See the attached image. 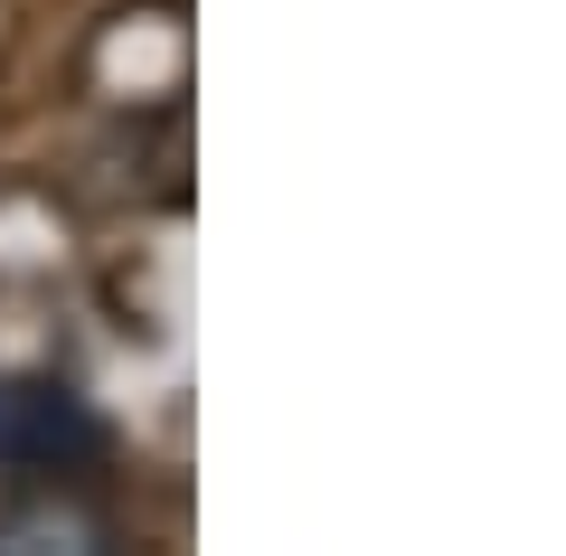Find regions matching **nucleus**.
<instances>
[{
	"instance_id": "f257e3e1",
	"label": "nucleus",
	"mask_w": 566,
	"mask_h": 556,
	"mask_svg": "<svg viewBox=\"0 0 566 556\" xmlns=\"http://www.w3.org/2000/svg\"><path fill=\"white\" fill-rule=\"evenodd\" d=\"M104 453V416L57 378H0V472L57 481Z\"/></svg>"
}]
</instances>
